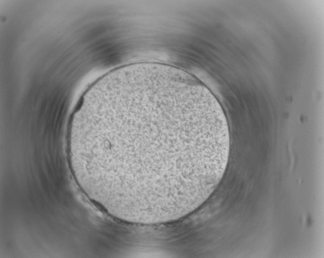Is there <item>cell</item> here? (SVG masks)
I'll use <instances>...</instances> for the list:
<instances>
[{
  "label": "cell",
  "instance_id": "cell-1",
  "mask_svg": "<svg viewBox=\"0 0 324 258\" xmlns=\"http://www.w3.org/2000/svg\"><path fill=\"white\" fill-rule=\"evenodd\" d=\"M70 162L91 200L116 218L153 224L199 207L228 161L227 121L189 73L157 63L126 66L96 81L69 125Z\"/></svg>",
  "mask_w": 324,
  "mask_h": 258
}]
</instances>
